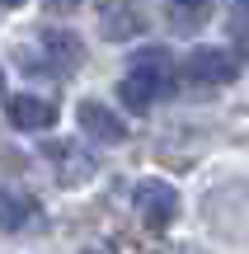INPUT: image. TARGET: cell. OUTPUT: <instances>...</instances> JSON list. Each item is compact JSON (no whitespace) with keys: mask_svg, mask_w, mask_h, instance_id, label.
<instances>
[{"mask_svg":"<svg viewBox=\"0 0 249 254\" xmlns=\"http://www.w3.org/2000/svg\"><path fill=\"white\" fill-rule=\"evenodd\" d=\"M169 90H174V62H169L160 47H146V52L132 57L127 75H122V85H118V99L127 104L132 113H146L150 104H155L160 94H169Z\"/></svg>","mask_w":249,"mask_h":254,"instance_id":"1","label":"cell"},{"mask_svg":"<svg viewBox=\"0 0 249 254\" xmlns=\"http://www.w3.org/2000/svg\"><path fill=\"white\" fill-rule=\"evenodd\" d=\"M85 62V47L71 28H38L24 47H19V66L24 71H38V75H71L75 66Z\"/></svg>","mask_w":249,"mask_h":254,"instance_id":"2","label":"cell"},{"mask_svg":"<svg viewBox=\"0 0 249 254\" xmlns=\"http://www.w3.org/2000/svg\"><path fill=\"white\" fill-rule=\"evenodd\" d=\"M132 202H137V217L146 221V226H169V221L179 217V189L165 179H141L137 189H132Z\"/></svg>","mask_w":249,"mask_h":254,"instance_id":"3","label":"cell"},{"mask_svg":"<svg viewBox=\"0 0 249 254\" xmlns=\"http://www.w3.org/2000/svg\"><path fill=\"white\" fill-rule=\"evenodd\" d=\"M184 71H188V80H193L198 90H221V85H231L235 75H240V62H235L226 47H193Z\"/></svg>","mask_w":249,"mask_h":254,"instance_id":"4","label":"cell"},{"mask_svg":"<svg viewBox=\"0 0 249 254\" xmlns=\"http://www.w3.org/2000/svg\"><path fill=\"white\" fill-rule=\"evenodd\" d=\"M150 19L141 14L132 0H103L99 5V33L108 38V43H132V38L146 33Z\"/></svg>","mask_w":249,"mask_h":254,"instance_id":"5","label":"cell"},{"mask_svg":"<svg viewBox=\"0 0 249 254\" xmlns=\"http://www.w3.org/2000/svg\"><path fill=\"white\" fill-rule=\"evenodd\" d=\"M75 123H80V132L90 136V141H99V146H118L122 136H127V123H122L108 104H99V99H80Z\"/></svg>","mask_w":249,"mask_h":254,"instance_id":"6","label":"cell"},{"mask_svg":"<svg viewBox=\"0 0 249 254\" xmlns=\"http://www.w3.org/2000/svg\"><path fill=\"white\" fill-rule=\"evenodd\" d=\"M43 155H47V165L56 170V179H61V184H85L94 174V155L80 151L75 141H47Z\"/></svg>","mask_w":249,"mask_h":254,"instance_id":"7","label":"cell"},{"mask_svg":"<svg viewBox=\"0 0 249 254\" xmlns=\"http://www.w3.org/2000/svg\"><path fill=\"white\" fill-rule=\"evenodd\" d=\"M5 118H9V127H19V132H47V127L56 123V104L43 99V94H14V99L5 104Z\"/></svg>","mask_w":249,"mask_h":254,"instance_id":"8","label":"cell"},{"mask_svg":"<svg viewBox=\"0 0 249 254\" xmlns=\"http://www.w3.org/2000/svg\"><path fill=\"white\" fill-rule=\"evenodd\" d=\"M38 221V202L19 189H0V231H24Z\"/></svg>","mask_w":249,"mask_h":254,"instance_id":"9","label":"cell"},{"mask_svg":"<svg viewBox=\"0 0 249 254\" xmlns=\"http://www.w3.org/2000/svg\"><path fill=\"white\" fill-rule=\"evenodd\" d=\"M231 38H235V47L249 57V24H245V19H235V24H231Z\"/></svg>","mask_w":249,"mask_h":254,"instance_id":"10","label":"cell"},{"mask_svg":"<svg viewBox=\"0 0 249 254\" xmlns=\"http://www.w3.org/2000/svg\"><path fill=\"white\" fill-rule=\"evenodd\" d=\"M169 5H174V9H188V14H202L212 0H169Z\"/></svg>","mask_w":249,"mask_h":254,"instance_id":"11","label":"cell"},{"mask_svg":"<svg viewBox=\"0 0 249 254\" xmlns=\"http://www.w3.org/2000/svg\"><path fill=\"white\" fill-rule=\"evenodd\" d=\"M47 5H61V9H71V5H80V0H47Z\"/></svg>","mask_w":249,"mask_h":254,"instance_id":"12","label":"cell"},{"mask_svg":"<svg viewBox=\"0 0 249 254\" xmlns=\"http://www.w3.org/2000/svg\"><path fill=\"white\" fill-rule=\"evenodd\" d=\"M0 94H5V71H0Z\"/></svg>","mask_w":249,"mask_h":254,"instance_id":"13","label":"cell"},{"mask_svg":"<svg viewBox=\"0 0 249 254\" xmlns=\"http://www.w3.org/2000/svg\"><path fill=\"white\" fill-rule=\"evenodd\" d=\"M245 5H249V0H245Z\"/></svg>","mask_w":249,"mask_h":254,"instance_id":"14","label":"cell"}]
</instances>
